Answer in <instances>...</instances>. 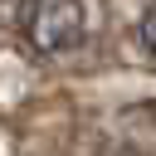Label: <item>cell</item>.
Masks as SVG:
<instances>
[{
    "instance_id": "6da1fadb",
    "label": "cell",
    "mask_w": 156,
    "mask_h": 156,
    "mask_svg": "<svg viewBox=\"0 0 156 156\" xmlns=\"http://www.w3.org/2000/svg\"><path fill=\"white\" fill-rule=\"evenodd\" d=\"M15 20L34 54H68L83 39V0H20Z\"/></svg>"
},
{
    "instance_id": "7a4b0ae2",
    "label": "cell",
    "mask_w": 156,
    "mask_h": 156,
    "mask_svg": "<svg viewBox=\"0 0 156 156\" xmlns=\"http://www.w3.org/2000/svg\"><path fill=\"white\" fill-rule=\"evenodd\" d=\"M141 44H146V54L156 58V0H151L146 15H141Z\"/></svg>"
}]
</instances>
